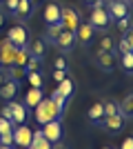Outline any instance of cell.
<instances>
[{"instance_id": "42", "label": "cell", "mask_w": 133, "mask_h": 149, "mask_svg": "<svg viewBox=\"0 0 133 149\" xmlns=\"http://www.w3.org/2000/svg\"><path fill=\"white\" fill-rule=\"evenodd\" d=\"M51 149H69V147H64L62 143H56V145H53V147H51Z\"/></svg>"}, {"instance_id": "37", "label": "cell", "mask_w": 133, "mask_h": 149, "mask_svg": "<svg viewBox=\"0 0 133 149\" xmlns=\"http://www.w3.org/2000/svg\"><path fill=\"white\" fill-rule=\"evenodd\" d=\"M0 116L13 123V111H11V105H5V107H2V113H0Z\"/></svg>"}, {"instance_id": "14", "label": "cell", "mask_w": 133, "mask_h": 149, "mask_svg": "<svg viewBox=\"0 0 133 149\" xmlns=\"http://www.w3.org/2000/svg\"><path fill=\"white\" fill-rule=\"evenodd\" d=\"M60 9H62L60 5L49 2V5L44 7V22H47V25H56V22H60Z\"/></svg>"}, {"instance_id": "5", "label": "cell", "mask_w": 133, "mask_h": 149, "mask_svg": "<svg viewBox=\"0 0 133 149\" xmlns=\"http://www.w3.org/2000/svg\"><path fill=\"white\" fill-rule=\"evenodd\" d=\"M60 22H62L64 29L76 31L78 25H80V16H78V11L73 7H62V9H60Z\"/></svg>"}, {"instance_id": "4", "label": "cell", "mask_w": 133, "mask_h": 149, "mask_svg": "<svg viewBox=\"0 0 133 149\" xmlns=\"http://www.w3.org/2000/svg\"><path fill=\"white\" fill-rule=\"evenodd\" d=\"M31 138H33V131H31V127H27L25 123H20V125L13 127V145L29 147V145H31Z\"/></svg>"}, {"instance_id": "29", "label": "cell", "mask_w": 133, "mask_h": 149, "mask_svg": "<svg viewBox=\"0 0 133 149\" xmlns=\"http://www.w3.org/2000/svg\"><path fill=\"white\" fill-rule=\"evenodd\" d=\"M27 80L31 87H42V76L40 71H27Z\"/></svg>"}, {"instance_id": "3", "label": "cell", "mask_w": 133, "mask_h": 149, "mask_svg": "<svg viewBox=\"0 0 133 149\" xmlns=\"http://www.w3.org/2000/svg\"><path fill=\"white\" fill-rule=\"evenodd\" d=\"M95 65H98L102 71L111 74V71L118 67V54H113V51H100V49H98V54H95Z\"/></svg>"}, {"instance_id": "23", "label": "cell", "mask_w": 133, "mask_h": 149, "mask_svg": "<svg viewBox=\"0 0 133 149\" xmlns=\"http://www.w3.org/2000/svg\"><path fill=\"white\" fill-rule=\"evenodd\" d=\"M120 113L124 118H133V93L124 96V100L120 102Z\"/></svg>"}, {"instance_id": "15", "label": "cell", "mask_w": 133, "mask_h": 149, "mask_svg": "<svg viewBox=\"0 0 133 149\" xmlns=\"http://www.w3.org/2000/svg\"><path fill=\"white\" fill-rule=\"evenodd\" d=\"M11 105V111H13V125H20L27 120V107L25 102H16V100H9Z\"/></svg>"}, {"instance_id": "33", "label": "cell", "mask_w": 133, "mask_h": 149, "mask_svg": "<svg viewBox=\"0 0 133 149\" xmlns=\"http://www.w3.org/2000/svg\"><path fill=\"white\" fill-rule=\"evenodd\" d=\"M51 100H53V102H56V105L60 107V109H64V105H67V98H64L62 93H58V91H53V93H51Z\"/></svg>"}, {"instance_id": "11", "label": "cell", "mask_w": 133, "mask_h": 149, "mask_svg": "<svg viewBox=\"0 0 133 149\" xmlns=\"http://www.w3.org/2000/svg\"><path fill=\"white\" fill-rule=\"evenodd\" d=\"M102 127L107 131H120L122 127H124V116L122 113H113V116H104V118L100 120Z\"/></svg>"}, {"instance_id": "35", "label": "cell", "mask_w": 133, "mask_h": 149, "mask_svg": "<svg viewBox=\"0 0 133 149\" xmlns=\"http://www.w3.org/2000/svg\"><path fill=\"white\" fill-rule=\"evenodd\" d=\"M2 2H5V9H7V11L13 13L16 9H18V2H20V0H2Z\"/></svg>"}, {"instance_id": "48", "label": "cell", "mask_w": 133, "mask_h": 149, "mask_svg": "<svg viewBox=\"0 0 133 149\" xmlns=\"http://www.w3.org/2000/svg\"><path fill=\"white\" fill-rule=\"evenodd\" d=\"M0 2H2V0H0Z\"/></svg>"}, {"instance_id": "9", "label": "cell", "mask_w": 133, "mask_h": 149, "mask_svg": "<svg viewBox=\"0 0 133 149\" xmlns=\"http://www.w3.org/2000/svg\"><path fill=\"white\" fill-rule=\"evenodd\" d=\"M7 38L11 40L16 47H27V29L22 25H13V27H9V31H7Z\"/></svg>"}, {"instance_id": "20", "label": "cell", "mask_w": 133, "mask_h": 149, "mask_svg": "<svg viewBox=\"0 0 133 149\" xmlns=\"http://www.w3.org/2000/svg\"><path fill=\"white\" fill-rule=\"evenodd\" d=\"M56 91H58V93H62L64 98L69 100L71 96H73V80H71L69 76H67L64 80H60V82H58V89H56Z\"/></svg>"}, {"instance_id": "26", "label": "cell", "mask_w": 133, "mask_h": 149, "mask_svg": "<svg viewBox=\"0 0 133 149\" xmlns=\"http://www.w3.org/2000/svg\"><path fill=\"white\" fill-rule=\"evenodd\" d=\"M62 22H56V25H47V40L49 42H56L58 40V36L62 33Z\"/></svg>"}, {"instance_id": "17", "label": "cell", "mask_w": 133, "mask_h": 149, "mask_svg": "<svg viewBox=\"0 0 133 149\" xmlns=\"http://www.w3.org/2000/svg\"><path fill=\"white\" fill-rule=\"evenodd\" d=\"M51 147H53V145L42 136V129H36L33 131V138H31V145L27 149H51Z\"/></svg>"}, {"instance_id": "31", "label": "cell", "mask_w": 133, "mask_h": 149, "mask_svg": "<svg viewBox=\"0 0 133 149\" xmlns=\"http://www.w3.org/2000/svg\"><path fill=\"white\" fill-rule=\"evenodd\" d=\"M13 127H16V125H13L11 120H7V118L0 116V134H9V131H13Z\"/></svg>"}, {"instance_id": "12", "label": "cell", "mask_w": 133, "mask_h": 149, "mask_svg": "<svg viewBox=\"0 0 133 149\" xmlns=\"http://www.w3.org/2000/svg\"><path fill=\"white\" fill-rule=\"evenodd\" d=\"M93 36H95V27L91 25V22H80L78 25V29H76V38L80 40L82 45H87V42H91L93 40Z\"/></svg>"}, {"instance_id": "30", "label": "cell", "mask_w": 133, "mask_h": 149, "mask_svg": "<svg viewBox=\"0 0 133 149\" xmlns=\"http://www.w3.org/2000/svg\"><path fill=\"white\" fill-rule=\"evenodd\" d=\"M104 105V116H113V113H120V105L113 102V100H107V102H102Z\"/></svg>"}, {"instance_id": "21", "label": "cell", "mask_w": 133, "mask_h": 149, "mask_svg": "<svg viewBox=\"0 0 133 149\" xmlns=\"http://www.w3.org/2000/svg\"><path fill=\"white\" fill-rule=\"evenodd\" d=\"M102 118H104V105H102V102L91 105V109H89V120H93L95 125H100Z\"/></svg>"}, {"instance_id": "16", "label": "cell", "mask_w": 133, "mask_h": 149, "mask_svg": "<svg viewBox=\"0 0 133 149\" xmlns=\"http://www.w3.org/2000/svg\"><path fill=\"white\" fill-rule=\"evenodd\" d=\"M42 98H44L42 87H31L29 91L25 93V107H36Z\"/></svg>"}, {"instance_id": "1", "label": "cell", "mask_w": 133, "mask_h": 149, "mask_svg": "<svg viewBox=\"0 0 133 149\" xmlns=\"http://www.w3.org/2000/svg\"><path fill=\"white\" fill-rule=\"evenodd\" d=\"M33 109H36V120H38L40 125H47V123H51V120H58L60 116H62V111H64V109H60L51 98H42Z\"/></svg>"}, {"instance_id": "18", "label": "cell", "mask_w": 133, "mask_h": 149, "mask_svg": "<svg viewBox=\"0 0 133 149\" xmlns=\"http://www.w3.org/2000/svg\"><path fill=\"white\" fill-rule=\"evenodd\" d=\"M31 13H33L31 0H20V2H18V9L13 11V16H16V18H20V20H25V18H29Z\"/></svg>"}, {"instance_id": "8", "label": "cell", "mask_w": 133, "mask_h": 149, "mask_svg": "<svg viewBox=\"0 0 133 149\" xmlns=\"http://www.w3.org/2000/svg\"><path fill=\"white\" fill-rule=\"evenodd\" d=\"M107 11L111 18L129 16V0H107Z\"/></svg>"}, {"instance_id": "43", "label": "cell", "mask_w": 133, "mask_h": 149, "mask_svg": "<svg viewBox=\"0 0 133 149\" xmlns=\"http://www.w3.org/2000/svg\"><path fill=\"white\" fill-rule=\"evenodd\" d=\"M2 25H5V13L0 11V27H2Z\"/></svg>"}, {"instance_id": "38", "label": "cell", "mask_w": 133, "mask_h": 149, "mask_svg": "<svg viewBox=\"0 0 133 149\" xmlns=\"http://www.w3.org/2000/svg\"><path fill=\"white\" fill-rule=\"evenodd\" d=\"M53 78H56V82L64 80V78H67V69H56V71H53Z\"/></svg>"}, {"instance_id": "41", "label": "cell", "mask_w": 133, "mask_h": 149, "mask_svg": "<svg viewBox=\"0 0 133 149\" xmlns=\"http://www.w3.org/2000/svg\"><path fill=\"white\" fill-rule=\"evenodd\" d=\"M9 76H7V69H0V87H2V82L7 80Z\"/></svg>"}, {"instance_id": "34", "label": "cell", "mask_w": 133, "mask_h": 149, "mask_svg": "<svg viewBox=\"0 0 133 149\" xmlns=\"http://www.w3.org/2000/svg\"><path fill=\"white\" fill-rule=\"evenodd\" d=\"M118 29H120V31L131 29V18H129V16H124V18H118Z\"/></svg>"}, {"instance_id": "45", "label": "cell", "mask_w": 133, "mask_h": 149, "mask_svg": "<svg viewBox=\"0 0 133 149\" xmlns=\"http://www.w3.org/2000/svg\"><path fill=\"white\" fill-rule=\"evenodd\" d=\"M0 149H11V145H0Z\"/></svg>"}, {"instance_id": "49", "label": "cell", "mask_w": 133, "mask_h": 149, "mask_svg": "<svg viewBox=\"0 0 133 149\" xmlns=\"http://www.w3.org/2000/svg\"><path fill=\"white\" fill-rule=\"evenodd\" d=\"M131 2H133V0H131Z\"/></svg>"}, {"instance_id": "7", "label": "cell", "mask_w": 133, "mask_h": 149, "mask_svg": "<svg viewBox=\"0 0 133 149\" xmlns=\"http://www.w3.org/2000/svg\"><path fill=\"white\" fill-rule=\"evenodd\" d=\"M89 22H91L95 29H107V27L111 25V16H109V11L104 9V7H100V9H91Z\"/></svg>"}, {"instance_id": "39", "label": "cell", "mask_w": 133, "mask_h": 149, "mask_svg": "<svg viewBox=\"0 0 133 149\" xmlns=\"http://www.w3.org/2000/svg\"><path fill=\"white\" fill-rule=\"evenodd\" d=\"M120 149H133V136L124 138V140H122V145H120Z\"/></svg>"}, {"instance_id": "47", "label": "cell", "mask_w": 133, "mask_h": 149, "mask_svg": "<svg viewBox=\"0 0 133 149\" xmlns=\"http://www.w3.org/2000/svg\"><path fill=\"white\" fill-rule=\"evenodd\" d=\"M18 149H27V147H18Z\"/></svg>"}, {"instance_id": "44", "label": "cell", "mask_w": 133, "mask_h": 149, "mask_svg": "<svg viewBox=\"0 0 133 149\" xmlns=\"http://www.w3.org/2000/svg\"><path fill=\"white\" fill-rule=\"evenodd\" d=\"M40 2H42V0H31V5L36 7V5H40Z\"/></svg>"}, {"instance_id": "36", "label": "cell", "mask_w": 133, "mask_h": 149, "mask_svg": "<svg viewBox=\"0 0 133 149\" xmlns=\"http://www.w3.org/2000/svg\"><path fill=\"white\" fill-rule=\"evenodd\" d=\"M0 145H13V131H9V134H0Z\"/></svg>"}, {"instance_id": "22", "label": "cell", "mask_w": 133, "mask_h": 149, "mask_svg": "<svg viewBox=\"0 0 133 149\" xmlns=\"http://www.w3.org/2000/svg\"><path fill=\"white\" fill-rule=\"evenodd\" d=\"M44 49H47V42H44V38H36L31 42V47H29V54L36 58H42L44 56Z\"/></svg>"}, {"instance_id": "24", "label": "cell", "mask_w": 133, "mask_h": 149, "mask_svg": "<svg viewBox=\"0 0 133 149\" xmlns=\"http://www.w3.org/2000/svg\"><path fill=\"white\" fill-rule=\"evenodd\" d=\"M29 47H18V51H16V60H13V65H18V67H27V60H29Z\"/></svg>"}, {"instance_id": "2", "label": "cell", "mask_w": 133, "mask_h": 149, "mask_svg": "<svg viewBox=\"0 0 133 149\" xmlns=\"http://www.w3.org/2000/svg\"><path fill=\"white\" fill-rule=\"evenodd\" d=\"M16 51H18V47H16L9 38H2V40H0V67H2V69L13 67Z\"/></svg>"}, {"instance_id": "13", "label": "cell", "mask_w": 133, "mask_h": 149, "mask_svg": "<svg viewBox=\"0 0 133 149\" xmlns=\"http://www.w3.org/2000/svg\"><path fill=\"white\" fill-rule=\"evenodd\" d=\"M16 93H18V80L7 78V80L2 82V87H0V98L2 100H13Z\"/></svg>"}, {"instance_id": "28", "label": "cell", "mask_w": 133, "mask_h": 149, "mask_svg": "<svg viewBox=\"0 0 133 149\" xmlns=\"http://www.w3.org/2000/svg\"><path fill=\"white\" fill-rule=\"evenodd\" d=\"M98 49H100V51H113V54H115V40L111 36H102Z\"/></svg>"}, {"instance_id": "6", "label": "cell", "mask_w": 133, "mask_h": 149, "mask_svg": "<svg viewBox=\"0 0 133 149\" xmlns=\"http://www.w3.org/2000/svg\"><path fill=\"white\" fill-rule=\"evenodd\" d=\"M42 136L49 140L51 145H56L62 140V125H60V118L58 120H51V123L42 125Z\"/></svg>"}, {"instance_id": "25", "label": "cell", "mask_w": 133, "mask_h": 149, "mask_svg": "<svg viewBox=\"0 0 133 149\" xmlns=\"http://www.w3.org/2000/svg\"><path fill=\"white\" fill-rule=\"evenodd\" d=\"M7 76L11 78V80H22V78H27V67H18V65H13V67L7 69Z\"/></svg>"}, {"instance_id": "46", "label": "cell", "mask_w": 133, "mask_h": 149, "mask_svg": "<svg viewBox=\"0 0 133 149\" xmlns=\"http://www.w3.org/2000/svg\"><path fill=\"white\" fill-rule=\"evenodd\" d=\"M102 149H111V147H102Z\"/></svg>"}, {"instance_id": "32", "label": "cell", "mask_w": 133, "mask_h": 149, "mask_svg": "<svg viewBox=\"0 0 133 149\" xmlns=\"http://www.w3.org/2000/svg\"><path fill=\"white\" fill-rule=\"evenodd\" d=\"M40 60H42V58L29 56V60H27V71H38L40 69Z\"/></svg>"}, {"instance_id": "40", "label": "cell", "mask_w": 133, "mask_h": 149, "mask_svg": "<svg viewBox=\"0 0 133 149\" xmlns=\"http://www.w3.org/2000/svg\"><path fill=\"white\" fill-rule=\"evenodd\" d=\"M56 69H67V60H64L62 56L56 58Z\"/></svg>"}, {"instance_id": "27", "label": "cell", "mask_w": 133, "mask_h": 149, "mask_svg": "<svg viewBox=\"0 0 133 149\" xmlns=\"http://www.w3.org/2000/svg\"><path fill=\"white\" fill-rule=\"evenodd\" d=\"M120 62H122V69H124L127 74H133V51L120 54Z\"/></svg>"}, {"instance_id": "10", "label": "cell", "mask_w": 133, "mask_h": 149, "mask_svg": "<svg viewBox=\"0 0 133 149\" xmlns=\"http://www.w3.org/2000/svg\"><path fill=\"white\" fill-rule=\"evenodd\" d=\"M53 45H58L62 51H71L73 45H76V31H69V29H62V33L58 36V40Z\"/></svg>"}, {"instance_id": "19", "label": "cell", "mask_w": 133, "mask_h": 149, "mask_svg": "<svg viewBox=\"0 0 133 149\" xmlns=\"http://www.w3.org/2000/svg\"><path fill=\"white\" fill-rule=\"evenodd\" d=\"M115 47L120 49V54H124V51H133V29L124 31V36L120 38V42H115Z\"/></svg>"}]
</instances>
